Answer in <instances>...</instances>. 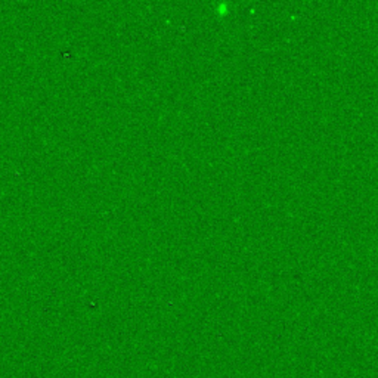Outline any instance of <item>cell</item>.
<instances>
[{
	"mask_svg": "<svg viewBox=\"0 0 378 378\" xmlns=\"http://www.w3.org/2000/svg\"><path fill=\"white\" fill-rule=\"evenodd\" d=\"M214 11H216V14H217V15H226V14H228V12H229V5H228V3H226V2L217 3V5H216V9H214Z\"/></svg>",
	"mask_w": 378,
	"mask_h": 378,
	"instance_id": "cell-1",
	"label": "cell"
}]
</instances>
